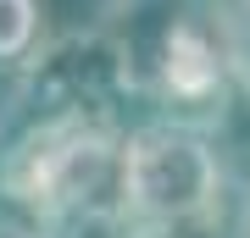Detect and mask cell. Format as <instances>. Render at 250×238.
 I'll return each mask as SVG.
<instances>
[{
  "instance_id": "obj_1",
  "label": "cell",
  "mask_w": 250,
  "mask_h": 238,
  "mask_svg": "<svg viewBox=\"0 0 250 238\" xmlns=\"http://www.w3.org/2000/svg\"><path fill=\"white\" fill-rule=\"evenodd\" d=\"M117 188L123 205L145 221H195L217 205L223 172L195 128L150 122L128 133L117 150Z\"/></svg>"
},
{
  "instance_id": "obj_2",
  "label": "cell",
  "mask_w": 250,
  "mask_h": 238,
  "mask_svg": "<svg viewBox=\"0 0 250 238\" xmlns=\"http://www.w3.org/2000/svg\"><path fill=\"white\" fill-rule=\"evenodd\" d=\"M217 34H223V61L250 94V0H223L217 11Z\"/></svg>"
},
{
  "instance_id": "obj_3",
  "label": "cell",
  "mask_w": 250,
  "mask_h": 238,
  "mask_svg": "<svg viewBox=\"0 0 250 238\" xmlns=\"http://www.w3.org/2000/svg\"><path fill=\"white\" fill-rule=\"evenodd\" d=\"M39 39V0H0V61H17Z\"/></svg>"
},
{
  "instance_id": "obj_4",
  "label": "cell",
  "mask_w": 250,
  "mask_h": 238,
  "mask_svg": "<svg viewBox=\"0 0 250 238\" xmlns=\"http://www.w3.org/2000/svg\"><path fill=\"white\" fill-rule=\"evenodd\" d=\"M0 238H28V233H17V227H0Z\"/></svg>"
},
{
  "instance_id": "obj_5",
  "label": "cell",
  "mask_w": 250,
  "mask_h": 238,
  "mask_svg": "<svg viewBox=\"0 0 250 238\" xmlns=\"http://www.w3.org/2000/svg\"><path fill=\"white\" fill-rule=\"evenodd\" d=\"M245 238H250V205H245Z\"/></svg>"
}]
</instances>
